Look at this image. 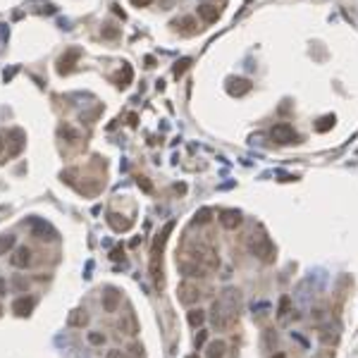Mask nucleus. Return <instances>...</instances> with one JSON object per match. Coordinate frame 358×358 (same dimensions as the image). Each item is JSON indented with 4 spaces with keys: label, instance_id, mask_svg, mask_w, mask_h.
Returning a JSON list of instances; mask_svg holds the SVG:
<instances>
[{
    "label": "nucleus",
    "instance_id": "obj_7",
    "mask_svg": "<svg viewBox=\"0 0 358 358\" xmlns=\"http://www.w3.org/2000/svg\"><path fill=\"white\" fill-rule=\"evenodd\" d=\"M103 308H105V313H115L119 308V292L115 287L105 289V294H103Z\"/></svg>",
    "mask_w": 358,
    "mask_h": 358
},
{
    "label": "nucleus",
    "instance_id": "obj_24",
    "mask_svg": "<svg viewBox=\"0 0 358 358\" xmlns=\"http://www.w3.org/2000/svg\"><path fill=\"white\" fill-rule=\"evenodd\" d=\"M89 341H91V344H96V346H101L103 341H105V337H103L101 332H91V334H89Z\"/></svg>",
    "mask_w": 358,
    "mask_h": 358
},
{
    "label": "nucleus",
    "instance_id": "obj_23",
    "mask_svg": "<svg viewBox=\"0 0 358 358\" xmlns=\"http://www.w3.org/2000/svg\"><path fill=\"white\" fill-rule=\"evenodd\" d=\"M189 64H191V60H186V57H184V60H179V62L175 64V77H179V74L186 72V67H189Z\"/></svg>",
    "mask_w": 358,
    "mask_h": 358
},
{
    "label": "nucleus",
    "instance_id": "obj_14",
    "mask_svg": "<svg viewBox=\"0 0 358 358\" xmlns=\"http://www.w3.org/2000/svg\"><path fill=\"white\" fill-rule=\"evenodd\" d=\"M69 325L72 327H84L86 322H89V315H86V311H72V315H69Z\"/></svg>",
    "mask_w": 358,
    "mask_h": 358
},
{
    "label": "nucleus",
    "instance_id": "obj_12",
    "mask_svg": "<svg viewBox=\"0 0 358 358\" xmlns=\"http://www.w3.org/2000/svg\"><path fill=\"white\" fill-rule=\"evenodd\" d=\"M31 308H34V299H29V296H22V299H17V301L12 303V311L17 313V315H29L31 313Z\"/></svg>",
    "mask_w": 358,
    "mask_h": 358
},
{
    "label": "nucleus",
    "instance_id": "obj_15",
    "mask_svg": "<svg viewBox=\"0 0 358 358\" xmlns=\"http://www.w3.org/2000/svg\"><path fill=\"white\" fill-rule=\"evenodd\" d=\"M225 349H227L225 341H212L210 346H208V358H222L225 356Z\"/></svg>",
    "mask_w": 358,
    "mask_h": 358
},
{
    "label": "nucleus",
    "instance_id": "obj_30",
    "mask_svg": "<svg viewBox=\"0 0 358 358\" xmlns=\"http://www.w3.org/2000/svg\"><path fill=\"white\" fill-rule=\"evenodd\" d=\"M122 256H124V253H122V248H115V251H112V260H119ZM122 260H124V258H122Z\"/></svg>",
    "mask_w": 358,
    "mask_h": 358
},
{
    "label": "nucleus",
    "instance_id": "obj_33",
    "mask_svg": "<svg viewBox=\"0 0 358 358\" xmlns=\"http://www.w3.org/2000/svg\"><path fill=\"white\" fill-rule=\"evenodd\" d=\"M272 358H287V356H284V353H275V356H272Z\"/></svg>",
    "mask_w": 358,
    "mask_h": 358
},
{
    "label": "nucleus",
    "instance_id": "obj_25",
    "mask_svg": "<svg viewBox=\"0 0 358 358\" xmlns=\"http://www.w3.org/2000/svg\"><path fill=\"white\" fill-rule=\"evenodd\" d=\"M138 186H141V189H144V191H153V186H151V182H148L146 177H138Z\"/></svg>",
    "mask_w": 358,
    "mask_h": 358
},
{
    "label": "nucleus",
    "instance_id": "obj_6",
    "mask_svg": "<svg viewBox=\"0 0 358 358\" xmlns=\"http://www.w3.org/2000/svg\"><path fill=\"white\" fill-rule=\"evenodd\" d=\"M31 232H34V237L36 239H55L57 234H55V230L48 225V222H43V220H31Z\"/></svg>",
    "mask_w": 358,
    "mask_h": 358
},
{
    "label": "nucleus",
    "instance_id": "obj_4",
    "mask_svg": "<svg viewBox=\"0 0 358 358\" xmlns=\"http://www.w3.org/2000/svg\"><path fill=\"white\" fill-rule=\"evenodd\" d=\"M177 296H179V301H182L184 306H191V303H196L198 299H201L203 292L198 289V284L184 282V284H179V289H177Z\"/></svg>",
    "mask_w": 358,
    "mask_h": 358
},
{
    "label": "nucleus",
    "instance_id": "obj_3",
    "mask_svg": "<svg viewBox=\"0 0 358 358\" xmlns=\"http://www.w3.org/2000/svg\"><path fill=\"white\" fill-rule=\"evenodd\" d=\"M270 136L275 138L277 144H296L299 141V134L294 131L292 124H287V122H279L275 127L270 129Z\"/></svg>",
    "mask_w": 358,
    "mask_h": 358
},
{
    "label": "nucleus",
    "instance_id": "obj_29",
    "mask_svg": "<svg viewBox=\"0 0 358 358\" xmlns=\"http://www.w3.org/2000/svg\"><path fill=\"white\" fill-rule=\"evenodd\" d=\"M108 358H127V356H124L119 349H115V351H110V353H108Z\"/></svg>",
    "mask_w": 358,
    "mask_h": 358
},
{
    "label": "nucleus",
    "instance_id": "obj_13",
    "mask_svg": "<svg viewBox=\"0 0 358 358\" xmlns=\"http://www.w3.org/2000/svg\"><path fill=\"white\" fill-rule=\"evenodd\" d=\"M108 225H110L115 232H127L129 227H131V220H122V215L110 212V215H108Z\"/></svg>",
    "mask_w": 358,
    "mask_h": 358
},
{
    "label": "nucleus",
    "instance_id": "obj_21",
    "mask_svg": "<svg viewBox=\"0 0 358 358\" xmlns=\"http://www.w3.org/2000/svg\"><path fill=\"white\" fill-rule=\"evenodd\" d=\"M332 124H334V117H332V115H327V117H322L320 122L315 124V129H318V131H327Z\"/></svg>",
    "mask_w": 358,
    "mask_h": 358
},
{
    "label": "nucleus",
    "instance_id": "obj_9",
    "mask_svg": "<svg viewBox=\"0 0 358 358\" xmlns=\"http://www.w3.org/2000/svg\"><path fill=\"white\" fill-rule=\"evenodd\" d=\"M227 91H230V96H246L251 91V82L248 79H230Z\"/></svg>",
    "mask_w": 358,
    "mask_h": 358
},
{
    "label": "nucleus",
    "instance_id": "obj_1",
    "mask_svg": "<svg viewBox=\"0 0 358 358\" xmlns=\"http://www.w3.org/2000/svg\"><path fill=\"white\" fill-rule=\"evenodd\" d=\"M237 306H239V292L227 289L218 301L212 303V322H215V327L227 330L232 325V320H234V315H237Z\"/></svg>",
    "mask_w": 358,
    "mask_h": 358
},
{
    "label": "nucleus",
    "instance_id": "obj_35",
    "mask_svg": "<svg viewBox=\"0 0 358 358\" xmlns=\"http://www.w3.org/2000/svg\"><path fill=\"white\" fill-rule=\"evenodd\" d=\"M0 313H3V308H0Z\"/></svg>",
    "mask_w": 358,
    "mask_h": 358
},
{
    "label": "nucleus",
    "instance_id": "obj_27",
    "mask_svg": "<svg viewBox=\"0 0 358 358\" xmlns=\"http://www.w3.org/2000/svg\"><path fill=\"white\" fill-rule=\"evenodd\" d=\"M103 36H105V38H115V36H117V29H112V27L103 29Z\"/></svg>",
    "mask_w": 358,
    "mask_h": 358
},
{
    "label": "nucleus",
    "instance_id": "obj_31",
    "mask_svg": "<svg viewBox=\"0 0 358 358\" xmlns=\"http://www.w3.org/2000/svg\"><path fill=\"white\" fill-rule=\"evenodd\" d=\"M5 292V279H0V294Z\"/></svg>",
    "mask_w": 358,
    "mask_h": 358
},
{
    "label": "nucleus",
    "instance_id": "obj_16",
    "mask_svg": "<svg viewBox=\"0 0 358 358\" xmlns=\"http://www.w3.org/2000/svg\"><path fill=\"white\" fill-rule=\"evenodd\" d=\"M131 77H134V72H131V67H129V64H124V67H122V72H119V77H117V86H119V89H124V86H129V82H131Z\"/></svg>",
    "mask_w": 358,
    "mask_h": 358
},
{
    "label": "nucleus",
    "instance_id": "obj_17",
    "mask_svg": "<svg viewBox=\"0 0 358 358\" xmlns=\"http://www.w3.org/2000/svg\"><path fill=\"white\" fill-rule=\"evenodd\" d=\"M203 322H205V313L198 308V311H189V325L191 327H201Z\"/></svg>",
    "mask_w": 358,
    "mask_h": 358
},
{
    "label": "nucleus",
    "instance_id": "obj_18",
    "mask_svg": "<svg viewBox=\"0 0 358 358\" xmlns=\"http://www.w3.org/2000/svg\"><path fill=\"white\" fill-rule=\"evenodd\" d=\"M12 246H15V237H12V234H5V237H0V256H3V253H8Z\"/></svg>",
    "mask_w": 358,
    "mask_h": 358
},
{
    "label": "nucleus",
    "instance_id": "obj_19",
    "mask_svg": "<svg viewBox=\"0 0 358 358\" xmlns=\"http://www.w3.org/2000/svg\"><path fill=\"white\" fill-rule=\"evenodd\" d=\"M210 215H212V212L208 210V208H203V210H198V212H196V218H193V222H196V225H205V222H210Z\"/></svg>",
    "mask_w": 358,
    "mask_h": 358
},
{
    "label": "nucleus",
    "instance_id": "obj_5",
    "mask_svg": "<svg viewBox=\"0 0 358 358\" xmlns=\"http://www.w3.org/2000/svg\"><path fill=\"white\" fill-rule=\"evenodd\" d=\"M82 57V50L79 48H69L67 53H64L62 57H60V62H57V72L60 74H69L74 69V64H77V60Z\"/></svg>",
    "mask_w": 358,
    "mask_h": 358
},
{
    "label": "nucleus",
    "instance_id": "obj_11",
    "mask_svg": "<svg viewBox=\"0 0 358 358\" xmlns=\"http://www.w3.org/2000/svg\"><path fill=\"white\" fill-rule=\"evenodd\" d=\"M198 17L205 22V24H212L215 19L220 17V10L215 5H198Z\"/></svg>",
    "mask_w": 358,
    "mask_h": 358
},
{
    "label": "nucleus",
    "instance_id": "obj_34",
    "mask_svg": "<svg viewBox=\"0 0 358 358\" xmlns=\"http://www.w3.org/2000/svg\"><path fill=\"white\" fill-rule=\"evenodd\" d=\"M189 358H198V356H189Z\"/></svg>",
    "mask_w": 358,
    "mask_h": 358
},
{
    "label": "nucleus",
    "instance_id": "obj_32",
    "mask_svg": "<svg viewBox=\"0 0 358 358\" xmlns=\"http://www.w3.org/2000/svg\"><path fill=\"white\" fill-rule=\"evenodd\" d=\"M3 146H5V141H3V134H0V151H3Z\"/></svg>",
    "mask_w": 358,
    "mask_h": 358
},
{
    "label": "nucleus",
    "instance_id": "obj_26",
    "mask_svg": "<svg viewBox=\"0 0 358 358\" xmlns=\"http://www.w3.org/2000/svg\"><path fill=\"white\" fill-rule=\"evenodd\" d=\"M208 339V332H198V337H196V346H203Z\"/></svg>",
    "mask_w": 358,
    "mask_h": 358
},
{
    "label": "nucleus",
    "instance_id": "obj_2",
    "mask_svg": "<svg viewBox=\"0 0 358 358\" xmlns=\"http://www.w3.org/2000/svg\"><path fill=\"white\" fill-rule=\"evenodd\" d=\"M251 251L256 253L263 263H272L275 260V246H272V241L265 237V234H251Z\"/></svg>",
    "mask_w": 358,
    "mask_h": 358
},
{
    "label": "nucleus",
    "instance_id": "obj_20",
    "mask_svg": "<svg viewBox=\"0 0 358 358\" xmlns=\"http://www.w3.org/2000/svg\"><path fill=\"white\" fill-rule=\"evenodd\" d=\"M179 24L184 27V31H186V34H193V31H196V29H193V27H196V22H193L191 17H184L182 22H175V27H179Z\"/></svg>",
    "mask_w": 358,
    "mask_h": 358
},
{
    "label": "nucleus",
    "instance_id": "obj_22",
    "mask_svg": "<svg viewBox=\"0 0 358 358\" xmlns=\"http://www.w3.org/2000/svg\"><path fill=\"white\" fill-rule=\"evenodd\" d=\"M289 306H292L289 296H282V301H279V318H287V313H289Z\"/></svg>",
    "mask_w": 358,
    "mask_h": 358
},
{
    "label": "nucleus",
    "instance_id": "obj_28",
    "mask_svg": "<svg viewBox=\"0 0 358 358\" xmlns=\"http://www.w3.org/2000/svg\"><path fill=\"white\" fill-rule=\"evenodd\" d=\"M131 3H134L136 8H146V5H151L153 0H131Z\"/></svg>",
    "mask_w": 358,
    "mask_h": 358
},
{
    "label": "nucleus",
    "instance_id": "obj_8",
    "mask_svg": "<svg viewBox=\"0 0 358 358\" xmlns=\"http://www.w3.org/2000/svg\"><path fill=\"white\" fill-rule=\"evenodd\" d=\"M220 225L225 230H237L241 225V212L239 210H222L220 212Z\"/></svg>",
    "mask_w": 358,
    "mask_h": 358
},
{
    "label": "nucleus",
    "instance_id": "obj_10",
    "mask_svg": "<svg viewBox=\"0 0 358 358\" xmlns=\"http://www.w3.org/2000/svg\"><path fill=\"white\" fill-rule=\"evenodd\" d=\"M10 263L15 267H27L29 263H31V251H29L27 246H19L15 253H12V258H10Z\"/></svg>",
    "mask_w": 358,
    "mask_h": 358
}]
</instances>
